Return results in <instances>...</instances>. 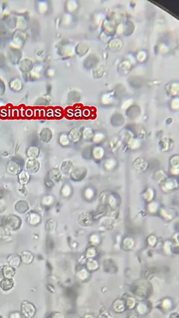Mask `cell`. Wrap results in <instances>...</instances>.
I'll use <instances>...</instances> for the list:
<instances>
[{
	"label": "cell",
	"mask_w": 179,
	"mask_h": 318,
	"mask_svg": "<svg viewBox=\"0 0 179 318\" xmlns=\"http://www.w3.org/2000/svg\"><path fill=\"white\" fill-rule=\"evenodd\" d=\"M46 186L49 187V188H52V187L54 186L55 184H54L52 180H50L49 179H48V182L47 181H46Z\"/></svg>",
	"instance_id": "f546056e"
},
{
	"label": "cell",
	"mask_w": 179,
	"mask_h": 318,
	"mask_svg": "<svg viewBox=\"0 0 179 318\" xmlns=\"http://www.w3.org/2000/svg\"><path fill=\"white\" fill-rule=\"evenodd\" d=\"M80 138H81V133H80L79 130H78L77 128H74L72 129L71 131L70 132L69 135V139L72 142H76L78 141H79Z\"/></svg>",
	"instance_id": "2e32d148"
},
{
	"label": "cell",
	"mask_w": 179,
	"mask_h": 318,
	"mask_svg": "<svg viewBox=\"0 0 179 318\" xmlns=\"http://www.w3.org/2000/svg\"><path fill=\"white\" fill-rule=\"evenodd\" d=\"M21 167L15 161H10L8 164V172L12 174H19L21 172Z\"/></svg>",
	"instance_id": "52a82bcc"
},
{
	"label": "cell",
	"mask_w": 179,
	"mask_h": 318,
	"mask_svg": "<svg viewBox=\"0 0 179 318\" xmlns=\"http://www.w3.org/2000/svg\"><path fill=\"white\" fill-rule=\"evenodd\" d=\"M46 229L49 231H52L54 230V229L56 227V222L55 220L53 219H49L47 221H46Z\"/></svg>",
	"instance_id": "484cf974"
},
{
	"label": "cell",
	"mask_w": 179,
	"mask_h": 318,
	"mask_svg": "<svg viewBox=\"0 0 179 318\" xmlns=\"http://www.w3.org/2000/svg\"><path fill=\"white\" fill-rule=\"evenodd\" d=\"M154 195H155V192H154V189L152 188H148L146 189V190H145L143 193L142 194L143 199L146 202L149 203L151 201H153L154 198Z\"/></svg>",
	"instance_id": "9c48e42d"
},
{
	"label": "cell",
	"mask_w": 179,
	"mask_h": 318,
	"mask_svg": "<svg viewBox=\"0 0 179 318\" xmlns=\"http://www.w3.org/2000/svg\"><path fill=\"white\" fill-rule=\"evenodd\" d=\"M134 167L139 171H144L146 168V163L145 162V160H143V159H138V160H136L135 163H134Z\"/></svg>",
	"instance_id": "7402d4cb"
},
{
	"label": "cell",
	"mask_w": 179,
	"mask_h": 318,
	"mask_svg": "<svg viewBox=\"0 0 179 318\" xmlns=\"http://www.w3.org/2000/svg\"><path fill=\"white\" fill-rule=\"evenodd\" d=\"M8 262L11 267L19 266L20 263V258L17 255H12L9 257Z\"/></svg>",
	"instance_id": "44dd1931"
},
{
	"label": "cell",
	"mask_w": 179,
	"mask_h": 318,
	"mask_svg": "<svg viewBox=\"0 0 179 318\" xmlns=\"http://www.w3.org/2000/svg\"><path fill=\"white\" fill-rule=\"evenodd\" d=\"M96 218L94 217V215L92 212H86L81 213L78 216V223L83 227H90L93 224Z\"/></svg>",
	"instance_id": "3957f363"
},
{
	"label": "cell",
	"mask_w": 179,
	"mask_h": 318,
	"mask_svg": "<svg viewBox=\"0 0 179 318\" xmlns=\"http://www.w3.org/2000/svg\"><path fill=\"white\" fill-rule=\"evenodd\" d=\"M94 195H95V191L92 188H87L84 192V196L87 200H91L92 198H94Z\"/></svg>",
	"instance_id": "cb8c5ba5"
},
{
	"label": "cell",
	"mask_w": 179,
	"mask_h": 318,
	"mask_svg": "<svg viewBox=\"0 0 179 318\" xmlns=\"http://www.w3.org/2000/svg\"><path fill=\"white\" fill-rule=\"evenodd\" d=\"M39 154L40 150L37 147H30L27 151V156H29V159H31V160H36V158L39 156Z\"/></svg>",
	"instance_id": "4fadbf2b"
},
{
	"label": "cell",
	"mask_w": 179,
	"mask_h": 318,
	"mask_svg": "<svg viewBox=\"0 0 179 318\" xmlns=\"http://www.w3.org/2000/svg\"><path fill=\"white\" fill-rule=\"evenodd\" d=\"M72 163L70 161H65L61 165V171L62 173L64 174H69L72 172Z\"/></svg>",
	"instance_id": "5bb4252c"
},
{
	"label": "cell",
	"mask_w": 179,
	"mask_h": 318,
	"mask_svg": "<svg viewBox=\"0 0 179 318\" xmlns=\"http://www.w3.org/2000/svg\"><path fill=\"white\" fill-rule=\"evenodd\" d=\"M59 142H60V143L62 145H67L70 142L69 136H67V135H65V134H62L61 136H60Z\"/></svg>",
	"instance_id": "83f0119b"
},
{
	"label": "cell",
	"mask_w": 179,
	"mask_h": 318,
	"mask_svg": "<svg viewBox=\"0 0 179 318\" xmlns=\"http://www.w3.org/2000/svg\"><path fill=\"white\" fill-rule=\"evenodd\" d=\"M159 213L161 218L164 219L165 221H170L176 218L177 213L175 209L169 208V207H160L159 209Z\"/></svg>",
	"instance_id": "277c9868"
},
{
	"label": "cell",
	"mask_w": 179,
	"mask_h": 318,
	"mask_svg": "<svg viewBox=\"0 0 179 318\" xmlns=\"http://www.w3.org/2000/svg\"><path fill=\"white\" fill-rule=\"evenodd\" d=\"M103 154H104V151H103V149H102V148H99V147H98V148H95V149H94V152H93V154H96L95 156H95V158L102 157Z\"/></svg>",
	"instance_id": "f1b7e54d"
},
{
	"label": "cell",
	"mask_w": 179,
	"mask_h": 318,
	"mask_svg": "<svg viewBox=\"0 0 179 318\" xmlns=\"http://www.w3.org/2000/svg\"><path fill=\"white\" fill-rule=\"evenodd\" d=\"M14 282L13 280L11 279H3V281L1 282V287L5 291H8V290H10L13 287Z\"/></svg>",
	"instance_id": "ffe728a7"
},
{
	"label": "cell",
	"mask_w": 179,
	"mask_h": 318,
	"mask_svg": "<svg viewBox=\"0 0 179 318\" xmlns=\"http://www.w3.org/2000/svg\"><path fill=\"white\" fill-rule=\"evenodd\" d=\"M22 259H23L24 262L30 263L32 261V259H33V255H32L31 253L29 252H23Z\"/></svg>",
	"instance_id": "d4e9b609"
},
{
	"label": "cell",
	"mask_w": 179,
	"mask_h": 318,
	"mask_svg": "<svg viewBox=\"0 0 179 318\" xmlns=\"http://www.w3.org/2000/svg\"><path fill=\"white\" fill-rule=\"evenodd\" d=\"M3 271L4 277L7 279H11L15 273V270L14 269V267L9 265L4 267Z\"/></svg>",
	"instance_id": "9a60e30c"
},
{
	"label": "cell",
	"mask_w": 179,
	"mask_h": 318,
	"mask_svg": "<svg viewBox=\"0 0 179 318\" xmlns=\"http://www.w3.org/2000/svg\"><path fill=\"white\" fill-rule=\"evenodd\" d=\"M160 189L165 193H169L178 187V183L176 179L166 178L160 184Z\"/></svg>",
	"instance_id": "7a4b0ae2"
},
{
	"label": "cell",
	"mask_w": 179,
	"mask_h": 318,
	"mask_svg": "<svg viewBox=\"0 0 179 318\" xmlns=\"http://www.w3.org/2000/svg\"><path fill=\"white\" fill-rule=\"evenodd\" d=\"M171 174L173 175H178V168H172L170 171Z\"/></svg>",
	"instance_id": "4dcf8cb0"
},
{
	"label": "cell",
	"mask_w": 179,
	"mask_h": 318,
	"mask_svg": "<svg viewBox=\"0 0 179 318\" xmlns=\"http://www.w3.org/2000/svg\"><path fill=\"white\" fill-rule=\"evenodd\" d=\"M55 199L52 197V195H46L43 198V204L46 206H49L51 205Z\"/></svg>",
	"instance_id": "4316f807"
},
{
	"label": "cell",
	"mask_w": 179,
	"mask_h": 318,
	"mask_svg": "<svg viewBox=\"0 0 179 318\" xmlns=\"http://www.w3.org/2000/svg\"><path fill=\"white\" fill-rule=\"evenodd\" d=\"M5 224L6 228L12 229V230H17L20 227L22 221L20 217L15 215H10L6 217L5 220Z\"/></svg>",
	"instance_id": "6da1fadb"
},
{
	"label": "cell",
	"mask_w": 179,
	"mask_h": 318,
	"mask_svg": "<svg viewBox=\"0 0 179 318\" xmlns=\"http://www.w3.org/2000/svg\"><path fill=\"white\" fill-rule=\"evenodd\" d=\"M19 178V182L22 185H25L29 182L30 180V174H29L26 171H21V172L18 174Z\"/></svg>",
	"instance_id": "7c38bea8"
},
{
	"label": "cell",
	"mask_w": 179,
	"mask_h": 318,
	"mask_svg": "<svg viewBox=\"0 0 179 318\" xmlns=\"http://www.w3.org/2000/svg\"><path fill=\"white\" fill-rule=\"evenodd\" d=\"M40 162L37 160H31L29 159L25 163L26 172L29 174H35L39 170Z\"/></svg>",
	"instance_id": "8992f818"
},
{
	"label": "cell",
	"mask_w": 179,
	"mask_h": 318,
	"mask_svg": "<svg viewBox=\"0 0 179 318\" xmlns=\"http://www.w3.org/2000/svg\"><path fill=\"white\" fill-rule=\"evenodd\" d=\"M159 209H160V204L157 201H151V202L148 203L147 206L148 212L152 213V214H154V213L158 212Z\"/></svg>",
	"instance_id": "e0dca14e"
},
{
	"label": "cell",
	"mask_w": 179,
	"mask_h": 318,
	"mask_svg": "<svg viewBox=\"0 0 179 318\" xmlns=\"http://www.w3.org/2000/svg\"><path fill=\"white\" fill-rule=\"evenodd\" d=\"M167 178V176L165 173L163 172V171H158V172L156 173L155 175H154V179L157 180V182H158L159 184L163 182L164 180Z\"/></svg>",
	"instance_id": "603a6c76"
},
{
	"label": "cell",
	"mask_w": 179,
	"mask_h": 318,
	"mask_svg": "<svg viewBox=\"0 0 179 318\" xmlns=\"http://www.w3.org/2000/svg\"><path fill=\"white\" fill-rule=\"evenodd\" d=\"M61 172L60 170H58L57 168H55L50 171L49 174V179L50 180H52L54 184L56 182H58V181L61 180Z\"/></svg>",
	"instance_id": "8fae6325"
},
{
	"label": "cell",
	"mask_w": 179,
	"mask_h": 318,
	"mask_svg": "<svg viewBox=\"0 0 179 318\" xmlns=\"http://www.w3.org/2000/svg\"><path fill=\"white\" fill-rule=\"evenodd\" d=\"M29 204L25 200H20L17 201L15 204V209L16 211L20 213L26 212L29 210Z\"/></svg>",
	"instance_id": "30bf717a"
},
{
	"label": "cell",
	"mask_w": 179,
	"mask_h": 318,
	"mask_svg": "<svg viewBox=\"0 0 179 318\" xmlns=\"http://www.w3.org/2000/svg\"><path fill=\"white\" fill-rule=\"evenodd\" d=\"M41 221V216L37 212H31L28 215V223L32 226L39 224Z\"/></svg>",
	"instance_id": "ba28073f"
},
{
	"label": "cell",
	"mask_w": 179,
	"mask_h": 318,
	"mask_svg": "<svg viewBox=\"0 0 179 318\" xmlns=\"http://www.w3.org/2000/svg\"><path fill=\"white\" fill-rule=\"evenodd\" d=\"M52 138V133L49 129L48 128H44L41 133V139L43 142H47L51 140Z\"/></svg>",
	"instance_id": "d6986e66"
},
{
	"label": "cell",
	"mask_w": 179,
	"mask_h": 318,
	"mask_svg": "<svg viewBox=\"0 0 179 318\" xmlns=\"http://www.w3.org/2000/svg\"><path fill=\"white\" fill-rule=\"evenodd\" d=\"M87 171L84 168H77L72 171L70 173V178L74 181H80L85 178Z\"/></svg>",
	"instance_id": "5b68a950"
},
{
	"label": "cell",
	"mask_w": 179,
	"mask_h": 318,
	"mask_svg": "<svg viewBox=\"0 0 179 318\" xmlns=\"http://www.w3.org/2000/svg\"><path fill=\"white\" fill-rule=\"evenodd\" d=\"M61 193L62 196L64 197V198H68V197H70L72 193V187L70 186V185H69L68 184H64L61 188Z\"/></svg>",
	"instance_id": "ac0fdd59"
}]
</instances>
